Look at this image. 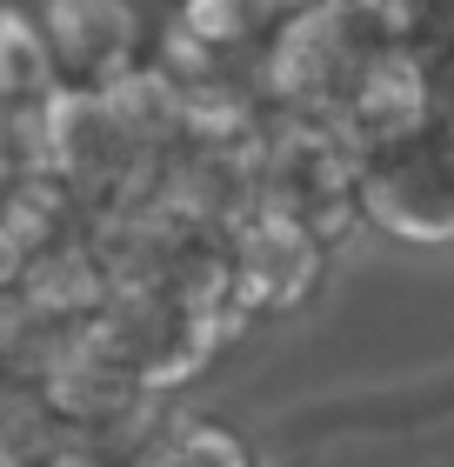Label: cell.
<instances>
[{
  "label": "cell",
  "mask_w": 454,
  "mask_h": 467,
  "mask_svg": "<svg viewBox=\"0 0 454 467\" xmlns=\"http://www.w3.org/2000/svg\"><path fill=\"white\" fill-rule=\"evenodd\" d=\"M407 47H415V34H407L401 0H381V7L321 0L308 20H294L274 40V54L254 74V94L268 100L274 120H314L334 134L341 114L361 100V88Z\"/></svg>",
  "instance_id": "1"
},
{
  "label": "cell",
  "mask_w": 454,
  "mask_h": 467,
  "mask_svg": "<svg viewBox=\"0 0 454 467\" xmlns=\"http://www.w3.org/2000/svg\"><path fill=\"white\" fill-rule=\"evenodd\" d=\"M254 214L308 227L321 247L361 227V161L354 147L314 120H274L254 161Z\"/></svg>",
  "instance_id": "2"
},
{
  "label": "cell",
  "mask_w": 454,
  "mask_h": 467,
  "mask_svg": "<svg viewBox=\"0 0 454 467\" xmlns=\"http://www.w3.org/2000/svg\"><path fill=\"white\" fill-rule=\"evenodd\" d=\"M361 221L415 247L454 241V108L361 154Z\"/></svg>",
  "instance_id": "3"
},
{
  "label": "cell",
  "mask_w": 454,
  "mask_h": 467,
  "mask_svg": "<svg viewBox=\"0 0 454 467\" xmlns=\"http://www.w3.org/2000/svg\"><path fill=\"white\" fill-rule=\"evenodd\" d=\"M34 20L48 34L60 94H107L134 67H147L141 14L127 0H48Z\"/></svg>",
  "instance_id": "4"
},
{
  "label": "cell",
  "mask_w": 454,
  "mask_h": 467,
  "mask_svg": "<svg viewBox=\"0 0 454 467\" xmlns=\"http://www.w3.org/2000/svg\"><path fill=\"white\" fill-rule=\"evenodd\" d=\"M328 247L308 227L274 221V214H248L241 227H227V314H280L321 281Z\"/></svg>",
  "instance_id": "5"
},
{
  "label": "cell",
  "mask_w": 454,
  "mask_h": 467,
  "mask_svg": "<svg viewBox=\"0 0 454 467\" xmlns=\"http://www.w3.org/2000/svg\"><path fill=\"white\" fill-rule=\"evenodd\" d=\"M54 100H60V74H54L40 20L20 7H0V127L27 134V127H40V114Z\"/></svg>",
  "instance_id": "6"
},
{
  "label": "cell",
  "mask_w": 454,
  "mask_h": 467,
  "mask_svg": "<svg viewBox=\"0 0 454 467\" xmlns=\"http://www.w3.org/2000/svg\"><path fill=\"white\" fill-rule=\"evenodd\" d=\"M141 467H254V461H248L241 441L221 434V428H187L174 441H161V448H147Z\"/></svg>",
  "instance_id": "7"
},
{
  "label": "cell",
  "mask_w": 454,
  "mask_h": 467,
  "mask_svg": "<svg viewBox=\"0 0 454 467\" xmlns=\"http://www.w3.org/2000/svg\"><path fill=\"white\" fill-rule=\"evenodd\" d=\"M27 267H34V254L7 234V221H0V307L20 301V287H27Z\"/></svg>",
  "instance_id": "8"
},
{
  "label": "cell",
  "mask_w": 454,
  "mask_h": 467,
  "mask_svg": "<svg viewBox=\"0 0 454 467\" xmlns=\"http://www.w3.org/2000/svg\"><path fill=\"white\" fill-rule=\"evenodd\" d=\"M48 467H107V454H94V448H60Z\"/></svg>",
  "instance_id": "9"
},
{
  "label": "cell",
  "mask_w": 454,
  "mask_h": 467,
  "mask_svg": "<svg viewBox=\"0 0 454 467\" xmlns=\"http://www.w3.org/2000/svg\"><path fill=\"white\" fill-rule=\"evenodd\" d=\"M14 174H20V154H14V134L0 127V187H7Z\"/></svg>",
  "instance_id": "10"
},
{
  "label": "cell",
  "mask_w": 454,
  "mask_h": 467,
  "mask_svg": "<svg viewBox=\"0 0 454 467\" xmlns=\"http://www.w3.org/2000/svg\"><path fill=\"white\" fill-rule=\"evenodd\" d=\"M354 7H381V0H354Z\"/></svg>",
  "instance_id": "11"
},
{
  "label": "cell",
  "mask_w": 454,
  "mask_h": 467,
  "mask_svg": "<svg viewBox=\"0 0 454 467\" xmlns=\"http://www.w3.org/2000/svg\"><path fill=\"white\" fill-rule=\"evenodd\" d=\"M401 7H421V0H401Z\"/></svg>",
  "instance_id": "12"
}]
</instances>
